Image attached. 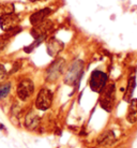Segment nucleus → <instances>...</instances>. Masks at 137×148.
Masks as SVG:
<instances>
[{
	"label": "nucleus",
	"instance_id": "f257e3e1",
	"mask_svg": "<svg viewBox=\"0 0 137 148\" xmlns=\"http://www.w3.org/2000/svg\"><path fill=\"white\" fill-rule=\"evenodd\" d=\"M52 91L48 88H41L35 98V108L40 111H47L52 103Z\"/></svg>",
	"mask_w": 137,
	"mask_h": 148
},
{
	"label": "nucleus",
	"instance_id": "f03ea898",
	"mask_svg": "<svg viewBox=\"0 0 137 148\" xmlns=\"http://www.w3.org/2000/svg\"><path fill=\"white\" fill-rule=\"evenodd\" d=\"M34 92V83L30 78H22L16 86V95L22 101H27Z\"/></svg>",
	"mask_w": 137,
	"mask_h": 148
},
{
	"label": "nucleus",
	"instance_id": "7ed1b4c3",
	"mask_svg": "<svg viewBox=\"0 0 137 148\" xmlns=\"http://www.w3.org/2000/svg\"><path fill=\"white\" fill-rule=\"evenodd\" d=\"M107 84V75L102 71L95 70L91 73L89 79V86L94 92H101Z\"/></svg>",
	"mask_w": 137,
	"mask_h": 148
},
{
	"label": "nucleus",
	"instance_id": "20e7f679",
	"mask_svg": "<svg viewBox=\"0 0 137 148\" xmlns=\"http://www.w3.org/2000/svg\"><path fill=\"white\" fill-rule=\"evenodd\" d=\"M115 102V86L108 85L101 91L100 104L101 106L107 112H110Z\"/></svg>",
	"mask_w": 137,
	"mask_h": 148
},
{
	"label": "nucleus",
	"instance_id": "39448f33",
	"mask_svg": "<svg viewBox=\"0 0 137 148\" xmlns=\"http://www.w3.org/2000/svg\"><path fill=\"white\" fill-rule=\"evenodd\" d=\"M65 62L63 59H57L47 68L46 70V81L49 83H54L57 81L59 76L63 73Z\"/></svg>",
	"mask_w": 137,
	"mask_h": 148
},
{
	"label": "nucleus",
	"instance_id": "423d86ee",
	"mask_svg": "<svg viewBox=\"0 0 137 148\" xmlns=\"http://www.w3.org/2000/svg\"><path fill=\"white\" fill-rule=\"evenodd\" d=\"M19 21H20L19 16L14 13L1 15L0 16V28L3 30L4 32H7L18 26Z\"/></svg>",
	"mask_w": 137,
	"mask_h": 148
},
{
	"label": "nucleus",
	"instance_id": "0eeeda50",
	"mask_svg": "<svg viewBox=\"0 0 137 148\" xmlns=\"http://www.w3.org/2000/svg\"><path fill=\"white\" fill-rule=\"evenodd\" d=\"M82 61H76V62L72 63L69 71H67L64 82L69 84V85H73L75 82L77 81L79 76L82 75Z\"/></svg>",
	"mask_w": 137,
	"mask_h": 148
},
{
	"label": "nucleus",
	"instance_id": "6e6552de",
	"mask_svg": "<svg viewBox=\"0 0 137 148\" xmlns=\"http://www.w3.org/2000/svg\"><path fill=\"white\" fill-rule=\"evenodd\" d=\"M52 22L45 19L44 22L37 24L35 26H33V28L30 30L31 36L35 39V38L42 37V36H47V32L52 29Z\"/></svg>",
	"mask_w": 137,
	"mask_h": 148
},
{
	"label": "nucleus",
	"instance_id": "1a4fd4ad",
	"mask_svg": "<svg viewBox=\"0 0 137 148\" xmlns=\"http://www.w3.org/2000/svg\"><path fill=\"white\" fill-rule=\"evenodd\" d=\"M50 13H52V10H50L49 8L41 9V10H39V11L34 12L33 14H31L29 17V21H30V23H31V25H32V26H35L37 24L44 22L45 19L49 16Z\"/></svg>",
	"mask_w": 137,
	"mask_h": 148
},
{
	"label": "nucleus",
	"instance_id": "9d476101",
	"mask_svg": "<svg viewBox=\"0 0 137 148\" xmlns=\"http://www.w3.org/2000/svg\"><path fill=\"white\" fill-rule=\"evenodd\" d=\"M63 48V43L61 41L57 40L55 38H52L50 40L48 41L47 43V53L49 56L52 57H55L59 54Z\"/></svg>",
	"mask_w": 137,
	"mask_h": 148
},
{
	"label": "nucleus",
	"instance_id": "9b49d317",
	"mask_svg": "<svg viewBox=\"0 0 137 148\" xmlns=\"http://www.w3.org/2000/svg\"><path fill=\"white\" fill-rule=\"evenodd\" d=\"M40 123V118L37 114H34L33 112H29L25 117V127L28 130H34L37 129V126Z\"/></svg>",
	"mask_w": 137,
	"mask_h": 148
},
{
	"label": "nucleus",
	"instance_id": "f8f14e48",
	"mask_svg": "<svg viewBox=\"0 0 137 148\" xmlns=\"http://www.w3.org/2000/svg\"><path fill=\"white\" fill-rule=\"evenodd\" d=\"M126 119L131 123L137 121V99H132L129 105L127 114H126Z\"/></svg>",
	"mask_w": 137,
	"mask_h": 148
},
{
	"label": "nucleus",
	"instance_id": "ddd939ff",
	"mask_svg": "<svg viewBox=\"0 0 137 148\" xmlns=\"http://www.w3.org/2000/svg\"><path fill=\"white\" fill-rule=\"evenodd\" d=\"M114 141H115V135L111 131H107L103 133L97 140V142L102 145H110L114 143Z\"/></svg>",
	"mask_w": 137,
	"mask_h": 148
},
{
	"label": "nucleus",
	"instance_id": "4468645a",
	"mask_svg": "<svg viewBox=\"0 0 137 148\" xmlns=\"http://www.w3.org/2000/svg\"><path fill=\"white\" fill-rule=\"evenodd\" d=\"M15 5L12 2H1L0 1V16L4 14L14 13Z\"/></svg>",
	"mask_w": 137,
	"mask_h": 148
},
{
	"label": "nucleus",
	"instance_id": "2eb2a0df",
	"mask_svg": "<svg viewBox=\"0 0 137 148\" xmlns=\"http://www.w3.org/2000/svg\"><path fill=\"white\" fill-rule=\"evenodd\" d=\"M134 88H135V77H131L129 79V84H127V88H126V92L124 95V100L131 101L132 100V95H133Z\"/></svg>",
	"mask_w": 137,
	"mask_h": 148
},
{
	"label": "nucleus",
	"instance_id": "dca6fc26",
	"mask_svg": "<svg viewBox=\"0 0 137 148\" xmlns=\"http://www.w3.org/2000/svg\"><path fill=\"white\" fill-rule=\"evenodd\" d=\"M11 91V83H5L0 85V100L5 99Z\"/></svg>",
	"mask_w": 137,
	"mask_h": 148
},
{
	"label": "nucleus",
	"instance_id": "f3484780",
	"mask_svg": "<svg viewBox=\"0 0 137 148\" xmlns=\"http://www.w3.org/2000/svg\"><path fill=\"white\" fill-rule=\"evenodd\" d=\"M7 76V69L2 63H0V82H2L3 79H5V77Z\"/></svg>",
	"mask_w": 137,
	"mask_h": 148
},
{
	"label": "nucleus",
	"instance_id": "a211bd4d",
	"mask_svg": "<svg viewBox=\"0 0 137 148\" xmlns=\"http://www.w3.org/2000/svg\"><path fill=\"white\" fill-rule=\"evenodd\" d=\"M7 39H1V40H0V52H1V51H3L4 49V47H5V46H7Z\"/></svg>",
	"mask_w": 137,
	"mask_h": 148
},
{
	"label": "nucleus",
	"instance_id": "6ab92c4d",
	"mask_svg": "<svg viewBox=\"0 0 137 148\" xmlns=\"http://www.w3.org/2000/svg\"><path fill=\"white\" fill-rule=\"evenodd\" d=\"M0 131H4V132L7 131V127L4 126L2 122H0Z\"/></svg>",
	"mask_w": 137,
	"mask_h": 148
},
{
	"label": "nucleus",
	"instance_id": "aec40b11",
	"mask_svg": "<svg viewBox=\"0 0 137 148\" xmlns=\"http://www.w3.org/2000/svg\"><path fill=\"white\" fill-rule=\"evenodd\" d=\"M28 1H30V2H34V1H37V0H28Z\"/></svg>",
	"mask_w": 137,
	"mask_h": 148
}]
</instances>
